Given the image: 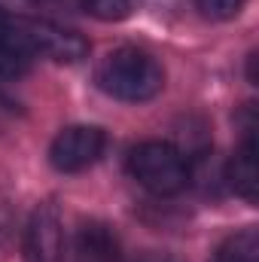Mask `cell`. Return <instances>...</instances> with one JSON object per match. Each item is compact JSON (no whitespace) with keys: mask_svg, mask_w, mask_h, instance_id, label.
Instances as JSON below:
<instances>
[{"mask_svg":"<svg viewBox=\"0 0 259 262\" xmlns=\"http://www.w3.org/2000/svg\"><path fill=\"white\" fill-rule=\"evenodd\" d=\"M82 6L98 21H122L140 6V0H82Z\"/></svg>","mask_w":259,"mask_h":262,"instance_id":"30bf717a","label":"cell"},{"mask_svg":"<svg viewBox=\"0 0 259 262\" xmlns=\"http://www.w3.org/2000/svg\"><path fill=\"white\" fill-rule=\"evenodd\" d=\"M226 180L235 189V195H241L244 201H256V186H259V165H256V140H253V128L247 131L244 143L238 146V152L229 159L226 168Z\"/></svg>","mask_w":259,"mask_h":262,"instance_id":"ba28073f","label":"cell"},{"mask_svg":"<svg viewBox=\"0 0 259 262\" xmlns=\"http://www.w3.org/2000/svg\"><path fill=\"white\" fill-rule=\"evenodd\" d=\"M18 21L34 55H43L55 64H76L89 55V40L73 28L46 21V18H18Z\"/></svg>","mask_w":259,"mask_h":262,"instance_id":"3957f363","label":"cell"},{"mask_svg":"<svg viewBox=\"0 0 259 262\" xmlns=\"http://www.w3.org/2000/svg\"><path fill=\"white\" fill-rule=\"evenodd\" d=\"M73 256L76 262H116L119 259V235L113 226L101 220L79 223L73 235Z\"/></svg>","mask_w":259,"mask_h":262,"instance_id":"8992f818","label":"cell"},{"mask_svg":"<svg viewBox=\"0 0 259 262\" xmlns=\"http://www.w3.org/2000/svg\"><path fill=\"white\" fill-rule=\"evenodd\" d=\"M107 146V134L98 125H70L58 131L49 146V162L61 174H76L92 168Z\"/></svg>","mask_w":259,"mask_h":262,"instance_id":"277c9868","label":"cell"},{"mask_svg":"<svg viewBox=\"0 0 259 262\" xmlns=\"http://www.w3.org/2000/svg\"><path fill=\"white\" fill-rule=\"evenodd\" d=\"M98 85L116 101L140 104V101H153L165 89V70L149 52L122 46L101 61Z\"/></svg>","mask_w":259,"mask_h":262,"instance_id":"6da1fadb","label":"cell"},{"mask_svg":"<svg viewBox=\"0 0 259 262\" xmlns=\"http://www.w3.org/2000/svg\"><path fill=\"white\" fill-rule=\"evenodd\" d=\"M128 174L153 195H177L189 186V162L165 140L137 143L128 152Z\"/></svg>","mask_w":259,"mask_h":262,"instance_id":"7a4b0ae2","label":"cell"},{"mask_svg":"<svg viewBox=\"0 0 259 262\" xmlns=\"http://www.w3.org/2000/svg\"><path fill=\"white\" fill-rule=\"evenodd\" d=\"M34 61V52L25 40L21 21L0 12V76H21Z\"/></svg>","mask_w":259,"mask_h":262,"instance_id":"52a82bcc","label":"cell"},{"mask_svg":"<svg viewBox=\"0 0 259 262\" xmlns=\"http://www.w3.org/2000/svg\"><path fill=\"white\" fill-rule=\"evenodd\" d=\"M195 3H198V9H201L207 18H213V21H229V18H235V15L244 9L247 0H195Z\"/></svg>","mask_w":259,"mask_h":262,"instance_id":"8fae6325","label":"cell"},{"mask_svg":"<svg viewBox=\"0 0 259 262\" xmlns=\"http://www.w3.org/2000/svg\"><path fill=\"white\" fill-rule=\"evenodd\" d=\"M210 262H259V235L256 229H244L229 235L217 250Z\"/></svg>","mask_w":259,"mask_h":262,"instance_id":"9c48e42d","label":"cell"},{"mask_svg":"<svg viewBox=\"0 0 259 262\" xmlns=\"http://www.w3.org/2000/svg\"><path fill=\"white\" fill-rule=\"evenodd\" d=\"M134 262H177L174 256H165V253H143L140 259H134Z\"/></svg>","mask_w":259,"mask_h":262,"instance_id":"7c38bea8","label":"cell"},{"mask_svg":"<svg viewBox=\"0 0 259 262\" xmlns=\"http://www.w3.org/2000/svg\"><path fill=\"white\" fill-rule=\"evenodd\" d=\"M25 262H64V229L61 213L52 201L31 213L25 232Z\"/></svg>","mask_w":259,"mask_h":262,"instance_id":"5b68a950","label":"cell"}]
</instances>
